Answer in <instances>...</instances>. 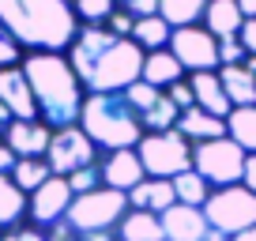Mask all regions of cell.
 Listing matches in <instances>:
<instances>
[{"label": "cell", "mask_w": 256, "mask_h": 241, "mask_svg": "<svg viewBox=\"0 0 256 241\" xmlns=\"http://www.w3.org/2000/svg\"><path fill=\"white\" fill-rule=\"evenodd\" d=\"M174 192H177V204H188V208H204V204L211 200V192L215 188L204 181L196 170H184V174L174 177Z\"/></svg>", "instance_id": "4316f807"}, {"label": "cell", "mask_w": 256, "mask_h": 241, "mask_svg": "<svg viewBox=\"0 0 256 241\" xmlns=\"http://www.w3.org/2000/svg\"><path fill=\"white\" fill-rule=\"evenodd\" d=\"M188 83H192V94H196V106H200V110L215 113V117H222V120L230 117L234 102L226 98L218 72H192V76H188Z\"/></svg>", "instance_id": "d6986e66"}, {"label": "cell", "mask_w": 256, "mask_h": 241, "mask_svg": "<svg viewBox=\"0 0 256 241\" xmlns=\"http://www.w3.org/2000/svg\"><path fill=\"white\" fill-rule=\"evenodd\" d=\"M0 106H4L16 120H34V117H38L34 90H30V80H26L23 64L0 68Z\"/></svg>", "instance_id": "4fadbf2b"}, {"label": "cell", "mask_w": 256, "mask_h": 241, "mask_svg": "<svg viewBox=\"0 0 256 241\" xmlns=\"http://www.w3.org/2000/svg\"><path fill=\"white\" fill-rule=\"evenodd\" d=\"M98 158H102V154H98V144L80 128V124L56 128L53 144H49V151H46V162H49V170H53L56 177H72V174H80V170L94 166Z\"/></svg>", "instance_id": "9c48e42d"}, {"label": "cell", "mask_w": 256, "mask_h": 241, "mask_svg": "<svg viewBox=\"0 0 256 241\" xmlns=\"http://www.w3.org/2000/svg\"><path fill=\"white\" fill-rule=\"evenodd\" d=\"M128 215V192L117 188H94L72 200V211L64 222L72 226L76 234H102V230H117L120 218Z\"/></svg>", "instance_id": "5b68a950"}, {"label": "cell", "mask_w": 256, "mask_h": 241, "mask_svg": "<svg viewBox=\"0 0 256 241\" xmlns=\"http://www.w3.org/2000/svg\"><path fill=\"white\" fill-rule=\"evenodd\" d=\"M23 72L30 80L34 106H38V120H46L49 128H72L83 117V102H87V87L76 76L72 56L68 53H49V49H26L23 53Z\"/></svg>", "instance_id": "7a4b0ae2"}, {"label": "cell", "mask_w": 256, "mask_h": 241, "mask_svg": "<svg viewBox=\"0 0 256 241\" xmlns=\"http://www.w3.org/2000/svg\"><path fill=\"white\" fill-rule=\"evenodd\" d=\"M117 241H166V234H162V215L128 208V215L120 218V226H117Z\"/></svg>", "instance_id": "603a6c76"}, {"label": "cell", "mask_w": 256, "mask_h": 241, "mask_svg": "<svg viewBox=\"0 0 256 241\" xmlns=\"http://www.w3.org/2000/svg\"><path fill=\"white\" fill-rule=\"evenodd\" d=\"M4 144L19 154V158H46L49 144H53V128L46 120H12L4 132Z\"/></svg>", "instance_id": "5bb4252c"}, {"label": "cell", "mask_w": 256, "mask_h": 241, "mask_svg": "<svg viewBox=\"0 0 256 241\" xmlns=\"http://www.w3.org/2000/svg\"><path fill=\"white\" fill-rule=\"evenodd\" d=\"M68 56L87 94H113V90H128L144 76L147 49H140L132 38H117L106 26H80Z\"/></svg>", "instance_id": "6da1fadb"}, {"label": "cell", "mask_w": 256, "mask_h": 241, "mask_svg": "<svg viewBox=\"0 0 256 241\" xmlns=\"http://www.w3.org/2000/svg\"><path fill=\"white\" fill-rule=\"evenodd\" d=\"M184 76H188V72H184V64L170 53V49H154V53H147L144 76H140V80L151 83V87H158V90H166V87H174V83H181Z\"/></svg>", "instance_id": "ffe728a7"}, {"label": "cell", "mask_w": 256, "mask_h": 241, "mask_svg": "<svg viewBox=\"0 0 256 241\" xmlns=\"http://www.w3.org/2000/svg\"><path fill=\"white\" fill-rule=\"evenodd\" d=\"M140 162H144L147 177H162V181H174L177 174L192 170V144L181 132H147L136 147Z\"/></svg>", "instance_id": "52a82bcc"}, {"label": "cell", "mask_w": 256, "mask_h": 241, "mask_svg": "<svg viewBox=\"0 0 256 241\" xmlns=\"http://www.w3.org/2000/svg\"><path fill=\"white\" fill-rule=\"evenodd\" d=\"M204 215H208L211 230L226 234V238H238L241 230L256 226V192L245 185H226L215 188L211 200L204 204Z\"/></svg>", "instance_id": "ba28073f"}, {"label": "cell", "mask_w": 256, "mask_h": 241, "mask_svg": "<svg viewBox=\"0 0 256 241\" xmlns=\"http://www.w3.org/2000/svg\"><path fill=\"white\" fill-rule=\"evenodd\" d=\"M241 46H245L248 56H256V19H245V26H241Z\"/></svg>", "instance_id": "f35d334b"}, {"label": "cell", "mask_w": 256, "mask_h": 241, "mask_svg": "<svg viewBox=\"0 0 256 241\" xmlns=\"http://www.w3.org/2000/svg\"><path fill=\"white\" fill-rule=\"evenodd\" d=\"M204 26L215 34L218 42L241 38V26H245V16H241L238 0H208V12H204Z\"/></svg>", "instance_id": "e0dca14e"}, {"label": "cell", "mask_w": 256, "mask_h": 241, "mask_svg": "<svg viewBox=\"0 0 256 241\" xmlns=\"http://www.w3.org/2000/svg\"><path fill=\"white\" fill-rule=\"evenodd\" d=\"M170 53L184 64V72H218V38L204 23L177 26L170 34Z\"/></svg>", "instance_id": "30bf717a"}, {"label": "cell", "mask_w": 256, "mask_h": 241, "mask_svg": "<svg viewBox=\"0 0 256 241\" xmlns=\"http://www.w3.org/2000/svg\"><path fill=\"white\" fill-rule=\"evenodd\" d=\"M8 64H23V46L12 38L8 26L0 23V68H8Z\"/></svg>", "instance_id": "d6a6232c"}, {"label": "cell", "mask_w": 256, "mask_h": 241, "mask_svg": "<svg viewBox=\"0 0 256 241\" xmlns=\"http://www.w3.org/2000/svg\"><path fill=\"white\" fill-rule=\"evenodd\" d=\"M72 185H68V177H49L42 188H34L30 192V204H26V222L42 226V230H53V226H60L64 218H68V211H72Z\"/></svg>", "instance_id": "8fae6325"}, {"label": "cell", "mask_w": 256, "mask_h": 241, "mask_svg": "<svg viewBox=\"0 0 256 241\" xmlns=\"http://www.w3.org/2000/svg\"><path fill=\"white\" fill-rule=\"evenodd\" d=\"M26 204H30V196L12 181V174H0V230L23 226L26 222Z\"/></svg>", "instance_id": "7402d4cb"}, {"label": "cell", "mask_w": 256, "mask_h": 241, "mask_svg": "<svg viewBox=\"0 0 256 241\" xmlns=\"http://www.w3.org/2000/svg\"><path fill=\"white\" fill-rule=\"evenodd\" d=\"M16 162H19V154L12 151L4 140H0V174H12V170H16Z\"/></svg>", "instance_id": "60d3db41"}, {"label": "cell", "mask_w": 256, "mask_h": 241, "mask_svg": "<svg viewBox=\"0 0 256 241\" xmlns=\"http://www.w3.org/2000/svg\"><path fill=\"white\" fill-rule=\"evenodd\" d=\"M245 46H241V38H230V42H218V68L226 64H241L245 60Z\"/></svg>", "instance_id": "836d02e7"}, {"label": "cell", "mask_w": 256, "mask_h": 241, "mask_svg": "<svg viewBox=\"0 0 256 241\" xmlns=\"http://www.w3.org/2000/svg\"><path fill=\"white\" fill-rule=\"evenodd\" d=\"M102 166V185L106 188H117V192H132L140 181H147V170L140 162L136 147H124V151H106L98 158Z\"/></svg>", "instance_id": "7c38bea8"}, {"label": "cell", "mask_w": 256, "mask_h": 241, "mask_svg": "<svg viewBox=\"0 0 256 241\" xmlns=\"http://www.w3.org/2000/svg\"><path fill=\"white\" fill-rule=\"evenodd\" d=\"M124 94H128V102L136 106L140 113H147L154 102H158V94H162V90H158V87H151V83H144V80H136L132 87L124 90Z\"/></svg>", "instance_id": "1f68e13d"}, {"label": "cell", "mask_w": 256, "mask_h": 241, "mask_svg": "<svg viewBox=\"0 0 256 241\" xmlns=\"http://www.w3.org/2000/svg\"><path fill=\"white\" fill-rule=\"evenodd\" d=\"M166 94L174 98V106H177V110H181V113L196 106V94H192V83H188V76H184L181 83H174V87H166Z\"/></svg>", "instance_id": "e575fe53"}, {"label": "cell", "mask_w": 256, "mask_h": 241, "mask_svg": "<svg viewBox=\"0 0 256 241\" xmlns=\"http://www.w3.org/2000/svg\"><path fill=\"white\" fill-rule=\"evenodd\" d=\"M117 8H120L117 0H72V12L80 19V26H106Z\"/></svg>", "instance_id": "f546056e"}, {"label": "cell", "mask_w": 256, "mask_h": 241, "mask_svg": "<svg viewBox=\"0 0 256 241\" xmlns=\"http://www.w3.org/2000/svg\"><path fill=\"white\" fill-rule=\"evenodd\" d=\"M234 241H256V226H248V230H241Z\"/></svg>", "instance_id": "f6af8a7d"}, {"label": "cell", "mask_w": 256, "mask_h": 241, "mask_svg": "<svg viewBox=\"0 0 256 241\" xmlns=\"http://www.w3.org/2000/svg\"><path fill=\"white\" fill-rule=\"evenodd\" d=\"M68 185H72V192H76V196L102 188V166L94 162V166H87V170H80V174H72V177H68Z\"/></svg>", "instance_id": "4dcf8cb0"}, {"label": "cell", "mask_w": 256, "mask_h": 241, "mask_svg": "<svg viewBox=\"0 0 256 241\" xmlns=\"http://www.w3.org/2000/svg\"><path fill=\"white\" fill-rule=\"evenodd\" d=\"M0 23L23 49L68 53L80 34L72 0H0Z\"/></svg>", "instance_id": "3957f363"}, {"label": "cell", "mask_w": 256, "mask_h": 241, "mask_svg": "<svg viewBox=\"0 0 256 241\" xmlns=\"http://www.w3.org/2000/svg\"><path fill=\"white\" fill-rule=\"evenodd\" d=\"M12 120H16V117H12V113L4 110V106H0V140H4V132H8V124H12Z\"/></svg>", "instance_id": "ee69618b"}, {"label": "cell", "mask_w": 256, "mask_h": 241, "mask_svg": "<svg viewBox=\"0 0 256 241\" xmlns=\"http://www.w3.org/2000/svg\"><path fill=\"white\" fill-rule=\"evenodd\" d=\"M162 234H166V241H208L211 222L204 215V208L174 204L170 211H162Z\"/></svg>", "instance_id": "9a60e30c"}, {"label": "cell", "mask_w": 256, "mask_h": 241, "mask_svg": "<svg viewBox=\"0 0 256 241\" xmlns=\"http://www.w3.org/2000/svg\"><path fill=\"white\" fill-rule=\"evenodd\" d=\"M106 30H113L117 38H132V30H136V16H128V12H113L110 23H106Z\"/></svg>", "instance_id": "8d00e7d4"}, {"label": "cell", "mask_w": 256, "mask_h": 241, "mask_svg": "<svg viewBox=\"0 0 256 241\" xmlns=\"http://www.w3.org/2000/svg\"><path fill=\"white\" fill-rule=\"evenodd\" d=\"M4 241H49L46 230L34 222H23V226H12V230H4Z\"/></svg>", "instance_id": "d590c367"}, {"label": "cell", "mask_w": 256, "mask_h": 241, "mask_svg": "<svg viewBox=\"0 0 256 241\" xmlns=\"http://www.w3.org/2000/svg\"><path fill=\"white\" fill-rule=\"evenodd\" d=\"M204 12H208V0H158V16L170 26H196L204 23Z\"/></svg>", "instance_id": "484cf974"}, {"label": "cell", "mask_w": 256, "mask_h": 241, "mask_svg": "<svg viewBox=\"0 0 256 241\" xmlns=\"http://www.w3.org/2000/svg\"><path fill=\"white\" fill-rule=\"evenodd\" d=\"M170 34H174V26L162 16H144V19H136L132 42L140 49H147V53H154V49H170Z\"/></svg>", "instance_id": "d4e9b609"}, {"label": "cell", "mask_w": 256, "mask_h": 241, "mask_svg": "<svg viewBox=\"0 0 256 241\" xmlns=\"http://www.w3.org/2000/svg\"><path fill=\"white\" fill-rule=\"evenodd\" d=\"M226 136L245 154H256V106H234L226 117Z\"/></svg>", "instance_id": "cb8c5ba5"}, {"label": "cell", "mask_w": 256, "mask_h": 241, "mask_svg": "<svg viewBox=\"0 0 256 241\" xmlns=\"http://www.w3.org/2000/svg\"><path fill=\"white\" fill-rule=\"evenodd\" d=\"M241 4V16L245 19H256V0H238Z\"/></svg>", "instance_id": "7bdbcfd3"}, {"label": "cell", "mask_w": 256, "mask_h": 241, "mask_svg": "<svg viewBox=\"0 0 256 241\" xmlns=\"http://www.w3.org/2000/svg\"><path fill=\"white\" fill-rule=\"evenodd\" d=\"M0 241H4V230H0Z\"/></svg>", "instance_id": "7dc6e473"}, {"label": "cell", "mask_w": 256, "mask_h": 241, "mask_svg": "<svg viewBox=\"0 0 256 241\" xmlns=\"http://www.w3.org/2000/svg\"><path fill=\"white\" fill-rule=\"evenodd\" d=\"M245 162H248V154L241 151L230 136L208 140V144L192 147V170H196L211 188L241 185V181H245Z\"/></svg>", "instance_id": "8992f818"}, {"label": "cell", "mask_w": 256, "mask_h": 241, "mask_svg": "<svg viewBox=\"0 0 256 241\" xmlns=\"http://www.w3.org/2000/svg\"><path fill=\"white\" fill-rule=\"evenodd\" d=\"M208 241H234V238H226V234H215V230H211V234H208Z\"/></svg>", "instance_id": "bcb514c9"}, {"label": "cell", "mask_w": 256, "mask_h": 241, "mask_svg": "<svg viewBox=\"0 0 256 241\" xmlns=\"http://www.w3.org/2000/svg\"><path fill=\"white\" fill-rule=\"evenodd\" d=\"M46 238H49V241H83L68 222H60V226H53V230H46Z\"/></svg>", "instance_id": "ab89813d"}, {"label": "cell", "mask_w": 256, "mask_h": 241, "mask_svg": "<svg viewBox=\"0 0 256 241\" xmlns=\"http://www.w3.org/2000/svg\"><path fill=\"white\" fill-rule=\"evenodd\" d=\"M117 4H120V12H128V16H136V19L158 16V0H117Z\"/></svg>", "instance_id": "74e56055"}, {"label": "cell", "mask_w": 256, "mask_h": 241, "mask_svg": "<svg viewBox=\"0 0 256 241\" xmlns=\"http://www.w3.org/2000/svg\"><path fill=\"white\" fill-rule=\"evenodd\" d=\"M177 120H181V110H177L174 98L162 90L158 102H154L151 110L144 113V132H174V128H177Z\"/></svg>", "instance_id": "f1b7e54d"}, {"label": "cell", "mask_w": 256, "mask_h": 241, "mask_svg": "<svg viewBox=\"0 0 256 241\" xmlns=\"http://www.w3.org/2000/svg\"><path fill=\"white\" fill-rule=\"evenodd\" d=\"M241 185L256 192V154H248V162H245V181H241Z\"/></svg>", "instance_id": "b9f144b4"}, {"label": "cell", "mask_w": 256, "mask_h": 241, "mask_svg": "<svg viewBox=\"0 0 256 241\" xmlns=\"http://www.w3.org/2000/svg\"><path fill=\"white\" fill-rule=\"evenodd\" d=\"M177 204V192H174V181H162V177H147L140 181L132 192H128V208L132 211H151V215H162Z\"/></svg>", "instance_id": "2e32d148"}, {"label": "cell", "mask_w": 256, "mask_h": 241, "mask_svg": "<svg viewBox=\"0 0 256 241\" xmlns=\"http://www.w3.org/2000/svg\"><path fill=\"white\" fill-rule=\"evenodd\" d=\"M80 128L98 144V151L140 147V140L147 136L144 132V113L128 102L124 90H113V94H87Z\"/></svg>", "instance_id": "277c9868"}, {"label": "cell", "mask_w": 256, "mask_h": 241, "mask_svg": "<svg viewBox=\"0 0 256 241\" xmlns=\"http://www.w3.org/2000/svg\"><path fill=\"white\" fill-rule=\"evenodd\" d=\"M177 132L196 147V144H208V140H222L226 136V120L215 117V113H208V110H200V106H192V110L181 113Z\"/></svg>", "instance_id": "ac0fdd59"}, {"label": "cell", "mask_w": 256, "mask_h": 241, "mask_svg": "<svg viewBox=\"0 0 256 241\" xmlns=\"http://www.w3.org/2000/svg\"><path fill=\"white\" fill-rule=\"evenodd\" d=\"M218 80H222V90L234 106H256V72H248L245 60L218 68Z\"/></svg>", "instance_id": "44dd1931"}, {"label": "cell", "mask_w": 256, "mask_h": 241, "mask_svg": "<svg viewBox=\"0 0 256 241\" xmlns=\"http://www.w3.org/2000/svg\"><path fill=\"white\" fill-rule=\"evenodd\" d=\"M49 177H53V170H49L46 158H19L16 170H12V181H16V185L23 188L26 196H30L34 188H42Z\"/></svg>", "instance_id": "83f0119b"}]
</instances>
